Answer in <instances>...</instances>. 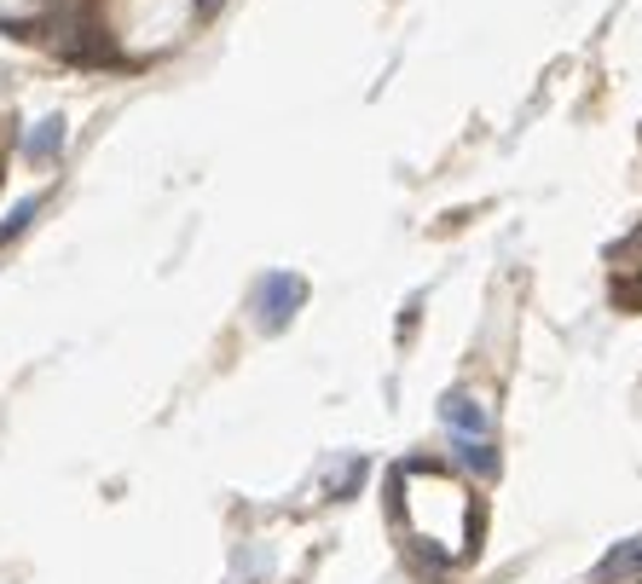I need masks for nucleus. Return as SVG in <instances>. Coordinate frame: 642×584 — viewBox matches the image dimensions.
<instances>
[{
	"label": "nucleus",
	"instance_id": "obj_2",
	"mask_svg": "<svg viewBox=\"0 0 642 584\" xmlns=\"http://www.w3.org/2000/svg\"><path fill=\"white\" fill-rule=\"evenodd\" d=\"M58 145H65V122L52 116V122H47L42 133H30V145H24V151H30V156H52Z\"/></svg>",
	"mask_w": 642,
	"mask_h": 584
},
{
	"label": "nucleus",
	"instance_id": "obj_3",
	"mask_svg": "<svg viewBox=\"0 0 642 584\" xmlns=\"http://www.w3.org/2000/svg\"><path fill=\"white\" fill-rule=\"evenodd\" d=\"M30 220H35V203H17V209H12L7 220H0V244H12V237H17V232H24V226H30Z\"/></svg>",
	"mask_w": 642,
	"mask_h": 584
},
{
	"label": "nucleus",
	"instance_id": "obj_1",
	"mask_svg": "<svg viewBox=\"0 0 642 584\" xmlns=\"http://www.w3.org/2000/svg\"><path fill=\"white\" fill-rule=\"evenodd\" d=\"M260 295H272V313H260V325H284V318L295 313V301H301V284H295V278H267V290H260Z\"/></svg>",
	"mask_w": 642,
	"mask_h": 584
}]
</instances>
